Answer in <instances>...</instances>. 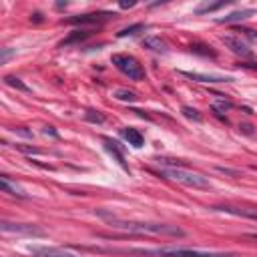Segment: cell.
Here are the masks:
<instances>
[{"mask_svg": "<svg viewBox=\"0 0 257 257\" xmlns=\"http://www.w3.org/2000/svg\"><path fill=\"white\" fill-rule=\"evenodd\" d=\"M12 54H14V50H10V48H2V56H0V62L4 64V62H6V60L12 56Z\"/></svg>", "mask_w": 257, "mask_h": 257, "instance_id": "25", "label": "cell"}, {"mask_svg": "<svg viewBox=\"0 0 257 257\" xmlns=\"http://www.w3.org/2000/svg\"><path fill=\"white\" fill-rule=\"evenodd\" d=\"M191 50H193V52H197V54H203V56H211V58H215V56H217V52H215V50H211V46L201 44V43L191 44Z\"/></svg>", "mask_w": 257, "mask_h": 257, "instance_id": "20", "label": "cell"}, {"mask_svg": "<svg viewBox=\"0 0 257 257\" xmlns=\"http://www.w3.org/2000/svg\"><path fill=\"white\" fill-rule=\"evenodd\" d=\"M28 251L35 257H79L71 251H64L60 247H44V245H30Z\"/></svg>", "mask_w": 257, "mask_h": 257, "instance_id": "8", "label": "cell"}, {"mask_svg": "<svg viewBox=\"0 0 257 257\" xmlns=\"http://www.w3.org/2000/svg\"><path fill=\"white\" fill-rule=\"evenodd\" d=\"M241 32L249 39V41H253V43H257V32L255 30H251V28H241Z\"/></svg>", "mask_w": 257, "mask_h": 257, "instance_id": "24", "label": "cell"}, {"mask_svg": "<svg viewBox=\"0 0 257 257\" xmlns=\"http://www.w3.org/2000/svg\"><path fill=\"white\" fill-rule=\"evenodd\" d=\"M123 137L127 139V143H128V145H133L135 149H141V147H143V143H145V137L137 131V128H133V127H127V128H123Z\"/></svg>", "mask_w": 257, "mask_h": 257, "instance_id": "14", "label": "cell"}, {"mask_svg": "<svg viewBox=\"0 0 257 257\" xmlns=\"http://www.w3.org/2000/svg\"><path fill=\"white\" fill-rule=\"evenodd\" d=\"M183 77L191 79V81H197V83H205V85H215V83H231V77H221V75H201V73H189L183 71Z\"/></svg>", "mask_w": 257, "mask_h": 257, "instance_id": "9", "label": "cell"}, {"mask_svg": "<svg viewBox=\"0 0 257 257\" xmlns=\"http://www.w3.org/2000/svg\"><path fill=\"white\" fill-rule=\"evenodd\" d=\"M4 83H6L8 86H14V88L22 90V92H30V90H32V88H30V86H26V85H24L20 79H16V77H10V75H8V77H4Z\"/></svg>", "mask_w": 257, "mask_h": 257, "instance_id": "21", "label": "cell"}, {"mask_svg": "<svg viewBox=\"0 0 257 257\" xmlns=\"http://www.w3.org/2000/svg\"><path fill=\"white\" fill-rule=\"evenodd\" d=\"M229 4V0H221V2H207V4H201L197 6L195 14H209V12H215V10H221Z\"/></svg>", "mask_w": 257, "mask_h": 257, "instance_id": "16", "label": "cell"}, {"mask_svg": "<svg viewBox=\"0 0 257 257\" xmlns=\"http://www.w3.org/2000/svg\"><path fill=\"white\" fill-rule=\"evenodd\" d=\"M103 145H105V149H107V151H109V153H111V155L117 159V163H119V165H121V167H123V169L128 173V165H127L125 155H123V151H121V145H119L117 141H113V139H107V137L103 139Z\"/></svg>", "mask_w": 257, "mask_h": 257, "instance_id": "11", "label": "cell"}, {"mask_svg": "<svg viewBox=\"0 0 257 257\" xmlns=\"http://www.w3.org/2000/svg\"><path fill=\"white\" fill-rule=\"evenodd\" d=\"M145 28H147V24L137 22V24H131V26H127V28L119 30V32H117V37H119V39H125V37H135L137 32H141V30H145Z\"/></svg>", "mask_w": 257, "mask_h": 257, "instance_id": "18", "label": "cell"}, {"mask_svg": "<svg viewBox=\"0 0 257 257\" xmlns=\"http://www.w3.org/2000/svg\"><path fill=\"white\" fill-rule=\"evenodd\" d=\"M143 46L153 50V52H167V44L165 41H161L159 37H147L143 39Z\"/></svg>", "mask_w": 257, "mask_h": 257, "instance_id": "15", "label": "cell"}, {"mask_svg": "<svg viewBox=\"0 0 257 257\" xmlns=\"http://www.w3.org/2000/svg\"><path fill=\"white\" fill-rule=\"evenodd\" d=\"M86 121L103 125V123H105V117H103V115H99V111H86Z\"/></svg>", "mask_w": 257, "mask_h": 257, "instance_id": "23", "label": "cell"}, {"mask_svg": "<svg viewBox=\"0 0 257 257\" xmlns=\"http://www.w3.org/2000/svg\"><path fill=\"white\" fill-rule=\"evenodd\" d=\"M113 96H115V99H119V101H127V103L137 101V94L133 90H127V88H117Z\"/></svg>", "mask_w": 257, "mask_h": 257, "instance_id": "19", "label": "cell"}, {"mask_svg": "<svg viewBox=\"0 0 257 257\" xmlns=\"http://www.w3.org/2000/svg\"><path fill=\"white\" fill-rule=\"evenodd\" d=\"M161 175L167 177V179H173L177 183H183L187 187H195V189H209L211 187L209 179H205L203 175L191 173V171H185V169H179V167H167V169L161 171Z\"/></svg>", "mask_w": 257, "mask_h": 257, "instance_id": "3", "label": "cell"}, {"mask_svg": "<svg viewBox=\"0 0 257 257\" xmlns=\"http://www.w3.org/2000/svg\"><path fill=\"white\" fill-rule=\"evenodd\" d=\"M111 18H115V14L113 12H90V14H79V16H71L67 22L69 24H90V26H94V24H103V22H107V20H111Z\"/></svg>", "mask_w": 257, "mask_h": 257, "instance_id": "7", "label": "cell"}, {"mask_svg": "<svg viewBox=\"0 0 257 257\" xmlns=\"http://www.w3.org/2000/svg\"><path fill=\"white\" fill-rule=\"evenodd\" d=\"M96 215L107 219V223L115 229H123L128 233H137V235H171V237H183L185 231L179 229L177 225H167V223H149V221H123L113 213H105L96 209Z\"/></svg>", "mask_w": 257, "mask_h": 257, "instance_id": "1", "label": "cell"}, {"mask_svg": "<svg viewBox=\"0 0 257 257\" xmlns=\"http://www.w3.org/2000/svg\"><path fill=\"white\" fill-rule=\"evenodd\" d=\"M43 20V14L41 12H35V22H41Z\"/></svg>", "mask_w": 257, "mask_h": 257, "instance_id": "26", "label": "cell"}, {"mask_svg": "<svg viewBox=\"0 0 257 257\" xmlns=\"http://www.w3.org/2000/svg\"><path fill=\"white\" fill-rule=\"evenodd\" d=\"M223 43L227 44L235 54H239V56H243V58H253L251 48H249L245 43H241V39H237V37H225Z\"/></svg>", "mask_w": 257, "mask_h": 257, "instance_id": "10", "label": "cell"}, {"mask_svg": "<svg viewBox=\"0 0 257 257\" xmlns=\"http://www.w3.org/2000/svg\"><path fill=\"white\" fill-rule=\"evenodd\" d=\"M181 111H183V115H185L187 119H191V121H195V123H201V121H203V117L199 115L197 109H193V107H183Z\"/></svg>", "mask_w": 257, "mask_h": 257, "instance_id": "22", "label": "cell"}, {"mask_svg": "<svg viewBox=\"0 0 257 257\" xmlns=\"http://www.w3.org/2000/svg\"><path fill=\"white\" fill-rule=\"evenodd\" d=\"M113 64L131 81H143L145 79V69L139 64V60L131 54H113Z\"/></svg>", "mask_w": 257, "mask_h": 257, "instance_id": "4", "label": "cell"}, {"mask_svg": "<svg viewBox=\"0 0 257 257\" xmlns=\"http://www.w3.org/2000/svg\"><path fill=\"white\" fill-rule=\"evenodd\" d=\"M0 185H2V191H4V193H8V195L20 197V199H24V197H26L24 189H22V187H18L16 183H12V181L8 179V175H2V177H0Z\"/></svg>", "mask_w": 257, "mask_h": 257, "instance_id": "13", "label": "cell"}, {"mask_svg": "<svg viewBox=\"0 0 257 257\" xmlns=\"http://www.w3.org/2000/svg\"><path fill=\"white\" fill-rule=\"evenodd\" d=\"M0 229L4 233H16V235H30V237H44L46 231L37 227V225L30 223H10V221H2L0 223Z\"/></svg>", "mask_w": 257, "mask_h": 257, "instance_id": "5", "label": "cell"}, {"mask_svg": "<svg viewBox=\"0 0 257 257\" xmlns=\"http://www.w3.org/2000/svg\"><path fill=\"white\" fill-rule=\"evenodd\" d=\"M211 211H221V213H229V215H235V217H245V219L257 221V207H245V205H229V203H223V205H213Z\"/></svg>", "mask_w": 257, "mask_h": 257, "instance_id": "6", "label": "cell"}, {"mask_svg": "<svg viewBox=\"0 0 257 257\" xmlns=\"http://www.w3.org/2000/svg\"><path fill=\"white\" fill-rule=\"evenodd\" d=\"M88 37H90V30H75L69 39H64V41L60 43V46H69V44H75V43H83V41L88 39Z\"/></svg>", "mask_w": 257, "mask_h": 257, "instance_id": "17", "label": "cell"}, {"mask_svg": "<svg viewBox=\"0 0 257 257\" xmlns=\"http://www.w3.org/2000/svg\"><path fill=\"white\" fill-rule=\"evenodd\" d=\"M96 253H137L145 257H235V253H217V251H199L189 247H159V249H105L88 247Z\"/></svg>", "mask_w": 257, "mask_h": 257, "instance_id": "2", "label": "cell"}, {"mask_svg": "<svg viewBox=\"0 0 257 257\" xmlns=\"http://www.w3.org/2000/svg\"><path fill=\"white\" fill-rule=\"evenodd\" d=\"M253 14H255V10H251V8H241V10H235V12L227 14V16H217V18H215V22H219V24H231V22H241V20H245V18L253 16Z\"/></svg>", "mask_w": 257, "mask_h": 257, "instance_id": "12", "label": "cell"}]
</instances>
